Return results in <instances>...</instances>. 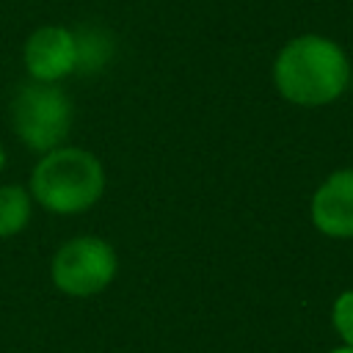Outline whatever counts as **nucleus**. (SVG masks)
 Instances as JSON below:
<instances>
[{
  "mask_svg": "<svg viewBox=\"0 0 353 353\" xmlns=\"http://www.w3.org/2000/svg\"><path fill=\"white\" fill-rule=\"evenodd\" d=\"M25 69L30 80L58 83L77 72V41L74 30L61 25H41L25 41Z\"/></svg>",
  "mask_w": 353,
  "mask_h": 353,
  "instance_id": "5",
  "label": "nucleus"
},
{
  "mask_svg": "<svg viewBox=\"0 0 353 353\" xmlns=\"http://www.w3.org/2000/svg\"><path fill=\"white\" fill-rule=\"evenodd\" d=\"M28 190L47 212L77 215L102 199L105 165L83 146H58L39 157Z\"/></svg>",
  "mask_w": 353,
  "mask_h": 353,
  "instance_id": "2",
  "label": "nucleus"
},
{
  "mask_svg": "<svg viewBox=\"0 0 353 353\" xmlns=\"http://www.w3.org/2000/svg\"><path fill=\"white\" fill-rule=\"evenodd\" d=\"M33 196L22 185H0V237H14L30 223Z\"/></svg>",
  "mask_w": 353,
  "mask_h": 353,
  "instance_id": "7",
  "label": "nucleus"
},
{
  "mask_svg": "<svg viewBox=\"0 0 353 353\" xmlns=\"http://www.w3.org/2000/svg\"><path fill=\"white\" fill-rule=\"evenodd\" d=\"M276 91L301 108L331 105L350 83V61L345 50L320 33L290 39L273 61Z\"/></svg>",
  "mask_w": 353,
  "mask_h": 353,
  "instance_id": "1",
  "label": "nucleus"
},
{
  "mask_svg": "<svg viewBox=\"0 0 353 353\" xmlns=\"http://www.w3.org/2000/svg\"><path fill=\"white\" fill-rule=\"evenodd\" d=\"M347 85H350V88H353V66H350V83H347Z\"/></svg>",
  "mask_w": 353,
  "mask_h": 353,
  "instance_id": "12",
  "label": "nucleus"
},
{
  "mask_svg": "<svg viewBox=\"0 0 353 353\" xmlns=\"http://www.w3.org/2000/svg\"><path fill=\"white\" fill-rule=\"evenodd\" d=\"M74 108L58 83H39L28 80L17 88L11 99V124L17 138L30 152H50L63 146L72 130Z\"/></svg>",
  "mask_w": 353,
  "mask_h": 353,
  "instance_id": "3",
  "label": "nucleus"
},
{
  "mask_svg": "<svg viewBox=\"0 0 353 353\" xmlns=\"http://www.w3.org/2000/svg\"><path fill=\"white\" fill-rule=\"evenodd\" d=\"M119 270L116 248L94 234L66 240L52 256V284L72 298H91L102 292Z\"/></svg>",
  "mask_w": 353,
  "mask_h": 353,
  "instance_id": "4",
  "label": "nucleus"
},
{
  "mask_svg": "<svg viewBox=\"0 0 353 353\" xmlns=\"http://www.w3.org/2000/svg\"><path fill=\"white\" fill-rule=\"evenodd\" d=\"M77 72H97L108 63L113 52V41L105 30H77Z\"/></svg>",
  "mask_w": 353,
  "mask_h": 353,
  "instance_id": "8",
  "label": "nucleus"
},
{
  "mask_svg": "<svg viewBox=\"0 0 353 353\" xmlns=\"http://www.w3.org/2000/svg\"><path fill=\"white\" fill-rule=\"evenodd\" d=\"M328 353H353V347H350V345H342V347H334V350H328Z\"/></svg>",
  "mask_w": 353,
  "mask_h": 353,
  "instance_id": "10",
  "label": "nucleus"
},
{
  "mask_svg": "<svg viewBox=\"0 0 353 353\" xmlns=\"http://www.w3.org/2000/svg\"><path fill=\"white\" fill-rule=\"evenodd\" d=\"M3 168H6V149H3V143H0V174H3Z\"/></svg>",
  "mask_w": 353,
  "mask_h": 353,
  "instance_id": "11",
  "label": "nucleus"
},
{
  "mask_svg": "<svg viewBox=\"0 0 353 353\" xmlns=\"http://www.w3.org/2000/svg\"><path fill=\"white\" fill-rule=\"evenodd\" d=\"M331 323L342 336V342L353 347V290H345L342 295H336L331 306Z\"/></svg>",
  "mask_w": 353,
  "mask_h": 353,
  "instance_id": "9",
  "label": "nucleus"
},
{
  "mask_svg": "<svg viewBox=\"0 0 353 353\" xmlns=\"http://www.w3.org/2000/svg\"><path fill=\"white\" fill-rule=\"evenodd\" d=\"M312 223L334 240L353 237V168H339L325 176L309 204Z\"/></svg>",
  "mask_w": 353,
  "mask_h": 353,
  "instance_id": "6",
  "label": "nucleus"
}]
</instances>
